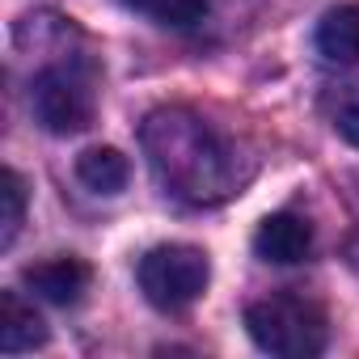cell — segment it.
I'll list each match as a JSON object with an SVG mask.
<instances>
[{
  "label": "cell",
  "mask_w": 359,
  "mask_h": 359,
  "mask_svg": "<svg viewBox=\"0 0 359 359\" xmlns=\"http://www.w3.org/2000/svg\"><path fill=\"white\" fill-rule=\"evenodd\" d=\"M140 144L148 152L152 173L161 187L195 208L224 203L245 173L237 165V148L199 114L187 106H161L144 118Z\"/></svg>",
  "instance_id": "1"
},
{
  "label": "cell",
  "mask_w": 359,
  "mask_h": 359,
  "mask_svg": "<svg viewBox=\"0 0 359 359\" xmlns=\"http://www.w3.org/2000/svg\"><path fill=\"white\" fill-rule=\"evenodd\" d=\"M245 330L258 351L283 355V359H313L330 342L325 309L296 292H275L266 300H254L245 309Z\"/></svg>",
  "instance_id": "2"
},
{
  "label": "cell",
  "mask_w": 359,
  "mask_h": 359,
  "mask_svg": "<svg viewBox=\"0 0 359 359\" xmlns=\"http://www.w3.org/2000/svg\"><path fill=\"white\" fill-rule=\"evenodd\" d=\"M140 292L152 309L161 313H177L191 309L208 283H212V262L199 245H156L140 258Z\"/></svg>",
  "instance_id": "3"
},
{
  "label": "cell",
  "mask_w": 359,
  "mask_h": 359,
  "mask_svg": "<svg viewBox=\"0 0 359 359\" xmlns=\"http://www.w3.org/2000/svg\"><path fill=\"white\" fill-rule=\"evenodd\" d=\"M30 110L51 135H76L93 123L97 89L93 72L81 64H47L30 81Z\"/></svg>",
  "instance_id": "4"
},
{
  "label": "cell",
  "mask_w": 359,
  "mask_h": 359,
  "mask_svg": "<svg viewBox=\"0 0 359 359\" xmlns=\"http://www.w3.org/2000/svg\"><path fill=\"white\" fill-rule=\"evenodd\" d=\"M254 254L275 266H296L313 254V224L296 212H275L254 233Z\"/></svg>",
  "instance_id": "5"
},
{
  "label": "cell",
  "mask_w": 359,
  "mask_h": 359,
  "mask_svg": "<svg viewBox=\"0 0 359 359\" xmlns=\"http://www.w3.org/2000/svg\"><path fill=\"white\" fill-rule=\"evenodd\" d=\"M26 287L47 300V304H76L85 292H89V279L93 271L81 262V258H47V262H34L26 266Z\"/></svg>",
  "instance_id": "6"
},
{
  "label": "cell",
  "mask_w": 359,
  "mask_h": 359,
  "mask_svg": "<svg viewBox=\"0 0 359 359\" xmlns=\"http://www.w3.org/2000/svg\"><path fill=\"white\" fill-rule=\"evenodd\" d=\"M43 342H47V321L34 313V304H26L18 292H0V351L22 355Z\"/></svg>",
  "instance_id": "7"
},
{
  "label": "cell",
  "mask_w": 359,
  "mask_h": 359,
  "mask_svg": "<svg viewBox=\"0 0 359 359\" xmlns=\"http://www.w3.org/2000/svg\"><path fill=\"white\" fill-rule=\"evenodd\" d=\"M317 51L334 64H359V5H338L321 18Z\"/></svg>",
  "instance_id": "8"
},
{
  "label": "cell",
  "mask_w": 359,
  "mask_h": 359,
  "mask_svg": "<svg viewBox=\"0 0 359 359\" xmlns=\"http://www.w3.org/2000/svg\"><path fill=\"white\" fill-rule=\"evenodd\" d=\"M76 177L93 195H118L131 177V165L118 148H85L76 156Z\"/></svg>",
  "instance_id": "9"
},
{
  "label": "cell",
  "mask_w": 359,
  "mask_h": 359,
  "mask_svg": "<svg viewBox=\"0 0 359 359\" xmlns=\"http://www.w3.org/2000/svg\"><path fill=\"white\" fill-rule=\"evenodd\" d=\"M123 9H131L135 18L161 30H195L208 22L212 0H123Z\"/></svg>",
  "instance_id": "10"
},
{
  "label": "cell",
  "mask_w": 359,
  "mask_h": 359,
  "mask_svg": "<svg viewBox=\"0 0 359 359\" xmlns=\"http://www.w3.org/2000/svg\"><path fill=\"white\" fill-rule=\"evenodd\" d=\"M325 118L346 144L359 148V81H342L325 93Z\"/></svg>",
  "instance_id": "11"
},
{
  "label": "cell",
  "mask_w": 359,
  "mask_h": 359,
  "mask_svg": "<svg viewBox=\"0 0 359 359\" xmlns=\"http://www.w3.org/2000/svg\"><path fill=\"white\" fill-rule=\"evenodd\" d=\"M26 224V182L18 169H5V182H0V245H13L18 233Z\"/></svg>",
  "instance_id": "12"
},
{
  "label": "cell",
  "mask_w": 359,
  "mask_h": 359,
  "mask_svg": "<svg viewBox=\"0 0 359 359\" xmlns=\"http://www.w3.org/2000/svg\"><path fill=\"white\" fill-rule=\"evenodd\" d=\"M346 262H351V266L359 271V233H355V237L346 241Z\"/></svg>",
  "instance_id": "13"
}]
</instances>
